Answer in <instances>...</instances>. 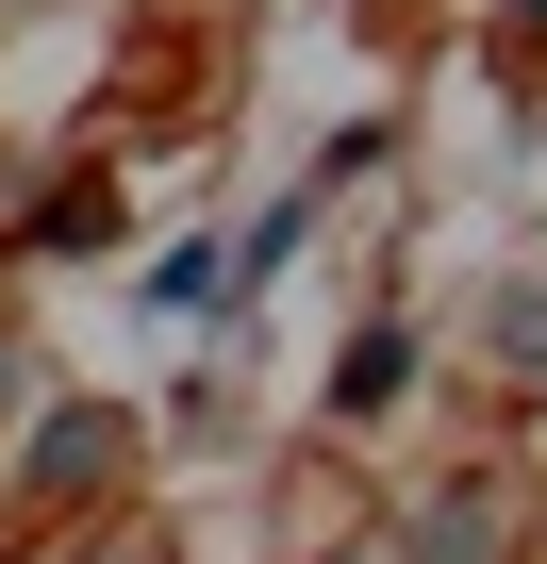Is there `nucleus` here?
I'll return each instance as SVG.
<instances>
[]
</instances>
